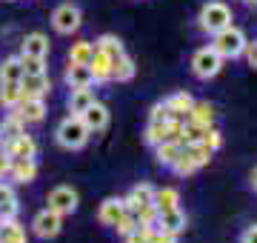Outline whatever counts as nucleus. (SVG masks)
Returning a JSON list of instances; mask_svg holds the SVG:
<instances>
[{"label": "nucleus", "mask_w": 257, "mask_h": 243, "mask_svg": "<svg viewBox=\"0 0 257 243\" xmlns=\"http://www.w3.org/2000/svg\"><path fill=\"white\" fill-rule=\"evenodd\" d=\"M89 138H92V132L86 129V123L80 120V114H69V117H63V120L57 123V129H55L57 146H63V149H69V152L83 149V146L89 143Z\"/></svg>", "instance_id": "nucleus-1"}, {"label": "nucleus", "mask_w": 257, "mask_h": 243, "mask_svg": "<svg viewBox=\"0 0 257 243\" xmlns=\"http://www.w3.org/2000/svg\"><path fill=\"white\" fill-rule=\"evenodd\" d=\"M246 43H248L246 35H243L237 26H226V29H220V32L211 35V49H214L223 60H237V57H243Z\"/></svg>", "instance_id": "nucleus-2"}, {"label": "nucleus", "mask_w": 257, "mask_h": 243, "mask_svg": "<svg viewBox=\"0 0 257 243\" xmlns=\"http://www.w3.org/2000/svg\"><path fill=\"white\" fill-rule=\"evenodd\" d=\"M197 26H200L206 35H214V32L231 26V9L223 0H209V3H203L200 15H197Z\"/></svg>", "instance_id": "nucleus-3"}, {"label": "nucleus", "mask_w": 257, "mask_h": 243, "mask_svg": "<svg viewBox=\"0 0 257 243\" xmlns=\"http://www.w3.org/2000/svg\"><path fill=\"white\" fill-rule=\"evenodd\" d=\"M223 72V57L211 46H203L192 55V75L197 80H211Z\"/></svg>", "instance_id": "nucleus-4"}, {"label": "nucleus", "mask_w": 257, "mask_h": 243, "mask_svg": "<svg viewBox=\"0 0 257 243\" xmlns=\"http://www.w3.org/2000/svg\"><path fill=\"white\" fill-rule=\"evenodd\" d=\"M52 26H55L57 35H74L83 26V12L74 3H60L52 12Z\"/></svg>", "instance_id": "nucleus-5"}, {"label": "nucleus", "mask_w": 257, "mask_h": 243, "mask_svg": "<svg viewBox=\"0 0 257 243\" xmlns=\"http://www.w3.org/2000/svg\"><path fill=\"white\" fill-rule=\"evenodd\" d=\"M46 203H49L52 212H57L60 217H66V215H74V212H77V206H80V195H77L72 186H55L52 192H49Z\"/></svg>", "instance_id": "nucleus-6"}, {"label": "nucleus", "mask_w": 257, "mask_h": 243, "mask_svg": "<svg viewBox=\"0 0 257 243\" xmlns=\"http://www.w3.org/2000/svg\"><path fill=\"white\" fill-rule=\"evenodd\" d=\"M60 229H63V217L57 215V212H52V209H40L35 215V220H32V232L40 237V240H52V237H57L60 234Z\"/></svg>", "instance_id": "nucleus-7"}, {"label": "nucleus", "mask_w": 257, "mask_h": 243, "mask_svg": "<svg viewBox=\"0 0 257 243\" xmlns=\"http://www.w3.org/2000/svg\"><path fill=\"white\" fill-rule=\"evenodd\" d=\"M12 112L18 114L23 123H40L46 117V100L43 97H23Z\"/></svg>", "instance_id": "nucleus-8"}, {"label": "nucleus", "mask_w": 257, "mask_h": 243, "mask_svg": "<svg viewBox=\"0 0 257 243\" xmlns=\"http://www.w3.org/2000/svg\"><path fill=\"white\" fill-rule=\"evenodd\" d=\"M155 229H163V232L180 237V234L186 232V212L180 206H177V209H169V212H157Z\"/></svg>", "instance_id": "nucleus-9"}, {"label": "nucleus", "mask_w": 257, "mask_h": 243, "mask_svg": "<svg viewBox=\"0 0 257 243\" xmlns=\"http://www.w3.org/2000/svg\"><path fill=\"white\" fill-rule=\"evenodd\" d=\"M3 152L9 155L12 160H20V158H37V143L32 135H20V138H15V141H6L3 143Z\"/></svg>", "instance_id": "nucleus-10"}, {"label": "nucleus", "mask_w": 257, "mask_h": 243, "mask_svg": "<svg viewBox=\"0 0 257 243\" xmlns=\"http://www.w3.org/2000/svg\"><path fill=\"white\" fill-rule=\"evenodd\" d=\"M126 212L128 209H126V200H123V197H106L100 203V209H97V220H100L103 226H114Z\"/></svg>", "instance_id": "nucleus-11"}, {"label": "nucleus", "mask_w": 257, "mask_h": 243, "mask_svg": "<svg viewBox=\"0 0 257 243\" xmlns=\"http://www.w3.org/2000/svg\"><path fill=\"white\" fill-rule=\"evenodd\" d=\"M23 97H46L52 92V83H49V75H23L18 80Z\"/></svg>", "instance_id": "nucleus-12"}, {"label": "nucleus", "mask_w": 257, "mask_h": 243, "mask_svg": "<svg viewBox=\"0 0 257 243\" xmlns=\"http://www.w3.org/2000/svg\"><path fill=\"white\" fill-rule=\"evenodd\" d=\"M49 49H52V43H49L46 35H43V32H32V35H26L23 43H20V55H26V57H49Z\"/></svg>", "instance_id": "nucleus-13"}, {"label": "nucleus", "mask_w": 257, "mask_h": 243, "mask_svg": "<svg viewBox=\"0 0 257 243\" xmlns=\"http://www.w3.org/2000/svg\"><path fill=\"white\" fill-rule=\"evenodd\" d=\"M80 120L86 123V129L89 132H103L106 126H109V109H106L100 100H94L92 106L80 114Z\"/></svg>", "instance_id": "nucleus-14"}, {"label": "nucleus", "mask_w": 257, "mask_h": 243, "mask_svg": "<svg viewBox=\"0 0 257 243\" xmlns=\"http://www.w3.org/2000/svg\"><path fill=\"white\" fill-rule=\"evenodd\" d=\"M123 200H126L128 212H135V215H138L140 206H149L152 200H155V186H152V183H138V186H132V192H128Z\"/></svg>", "instance_id": "nucleus-15"}, {"label": "nucleus", "mask_w": 257, "mask_h": 243, "mask_svg": "<svg viewBox=\"0 0 257 243\" xmlns=\"http://www.w3.org/2000/svg\"><path fill=\"white\" fill-rule=\"evenodd\" d=\"M66 86L69 89H89V86H94L92 69L83 63H69V69H66Z\"/></svg>", "instance_id": "nucleus-16"}, {"label": "nucleus", "mask_w": 257, "mask_h": 243, "mask_svg": "<svg viewBox=\"0 0 257 243\" xmlns=\"http://www.w3.org/2000/svg\"><path fill=\"white\" fill-rule=\"evenodd\" d=\"M20 212L18 206V195H15V189L9 186V183H3L0 180V223L3 220H15Z\"/></svg>", "instance_id": "nucleus-17"}, {"label": "nucleus", "mask_w": 257, "mask_h": 243, "mask_svg": "<svg viewBox=\"0 0 257 243\" xmlns=\"http://www.w3.org/2000/svg\"><path fill=\"white\" fill-rule=\"evenodd\" d=\"M9 178L15 183H32L37 178V163L35 158H20V160H12L9 166Z\"/></svg>", "instance_id": "nucleus-18"}, {"label": "nucleus", "mask_w": 257, "mask_h": 243, "mask_svg": "<svg viewBox=\"0 0 257 243\" xmlns=\"http://www.w3.org/2000/svg\"><path fill=\"white\" fill-rule=\"evenodd\" d=\"M135 60L123 52V55L111 57V80H117V83H128L132 77H135Z\"/></svg>", "instance_id": "nucleus-19"}, {"label": "nucleus", "mask_w": 257, "mask_h": 243, "mask_svg": "<svg viewBox=\"0 0 257 243\" xmlns=\"http://www.w3.org/2000/svg\"><path fill=\"white\" fill-rule=\"evenodd\" d=\"M94 100H97V97H94L92 86H89V89H72V92H69V100H66V106H69V112H72V114H83Z\"/></svg>", "instance_id": "nucleus-20"}, {"label": "nucleus", "mask_w": 257, "mask_h": 243, "mask_svg": "<svg viewBox=\"0 0 257 243\" xmlns=\"http://www.w3.org/2000/svg\"><path fill=\"white\" fill-rule=\"evenodd\" d=\"M186 117L197 126H203V129H209V126H214V106L209 100H194V106L189 109Z\"/></svg>", "instance_id": "nucleus-21"}, {"label": "nucleus", "mask_w": 257, "mask_h": 243, "mask_svg": "<svg viewBox=\"0 0 257 243\" xmlns=\"http://www.w3.org/2000/svg\"><path fill=\"white\" fill-rule=\"evenodd\" d=\"M89 69H92L94 83H109L111 80V57H106L103 52H97V49H94L92 60H89Z\"/></svg>", "instance_id": "nucleus-22"}, {"label": "nucleus", "mask_w": 257, "mask_h": 243, "mask_svg": "<svg viewBox=\"0 0 257 243\" xmlns=\"http://www.w3.org/2000/svg\"><path fill=\"white\" fill-rule=\"evenodd\" d=\"M180 146H183L180 141H163V143H157V146H155L157 163H160V166H166V169H172V163H175L177 155H180Z\"/></svg>", "instance_id": "nucleus-23"}, {"label": "nucleus", "mask_w": 257, "mask_h": 243, "mask_svg": "<svg viewBox=\"0 0 257 243\" xmlns=\"http://www.w3.org/2000/svg\"><path fill=\"white\" fill-rule=\"evenodd\" d=\"M155 209L157 212H169V209H177L180 206V192L172 186H166V189H155Z\"/></svg>", "instance_id": "nucleus-24"}, {"label": "nucleus", "mask_w": 257, "mask_h": 243, "mask_svg": "<svg viewBox=\"0 0 257 243\" xmlns=\"http://www.w3.org/2000/svg\"><path fill=\"white\" fill-rule=\"evenodd\" d=\"M166 106L172 109V114H175V117H186V114H189V109L194 106V97L189 92H175V94H169V97H166Z\"/></svg>", "instance_id": "nucleus-25"}, {"label": "nucleus", "mask_w": 257, "mask_h": 243, "mask_svg": "<svg viewBox=\"0 0 257 243\" xmlns=\"http://www.w3.org/2000/svg\"><path fill=\"white\" fill-rule=\"evenodd\" d=\"M26 132V123L20 120L15 112H9L6 117H3V123H0V138H3V143L6 141H15V138H20Z\"/></svg>", "instance_id": "nucleus-26"}, {"label": "nucleus", "mask_w": 257, "mask_h": 243, "mask_svg": "<svg viewBox=\"0 0 257 243\" xmlns=\"http://www.w3.org/2000/svg\"><path fill=\"white\" fill-rule=\"evenodd\" d=\"M23 77V63H20V55L15 57H6L0 63V83H18Z\"/></svg>", "instance_id": "nucleus-27"}, {"label": "nucleus", "mask_w": 257, "mask_h": 243, "mask_svg": "<svg viewBox=\"0 0 257 243\" xmlns=\"http://www.w3.org/2000/svg\"><path fill=\"white\" fill-rule=\"evenodd\" d=\"M183 155L192 160L197 169H200V166H206V163L211 160V155H214V152H211L209 146L200 141V143H183Z\"/></svg>", "instance_id": "nucleus-28"}, {"label": "nucleus", "mask_w": 257, "mask_h": 243, "mask_svg": "<svg viewBox=\"0 0 257 243\" xmlns=\"http://www.w3.org/2000/svg\"><path fill=\"white\" fill-rule=\"evenodd\" d=\"M94 49L103 52L106 57H117V55L126 52V49H123V40H120L117 35H100V38L94 40Z\"/></svg>", "instance_id": "nucleus-29"}, {"label": "nucleus", "mask_w": 257, "mask_h": 243, "mask_svg": "<svg viewBox=\"0 0 257 243\" xmlns=\"http://www.w3.org/2000/svg\"><path fill=\"white\" fill-rule=\"evenodd\" d=\"M92 55H94V43L92 40H77V43H72V49H69V63L89 66Z\"/></svg>", "instance_id": "nucleus-30"}, {"label": "nucleus", "mask_w": 257, "mask_h": 243, "mask_svg": "<svg viewBox=\"0 0 257 243\" xmlns=\"http://www.w3.org/2000/svg\"><path fill=\"white\" fill-rule=\"evenodd\" d=\"M20 100H23V92H20L18 83H0V109L12 112Z\"/></svg>", "instance_id": "nucleus-31"}, {"label": "nucleus", "mask_w": 257, "mask_h": 243, "mask_svg": "<svg viewBox=\"0 0 257 243\" xmlns=\"http://www.w3.org/2000/svg\"><path fill=\"white\" fill-rule=\"evenodd\" d=\"M20 63H23V75H46V57L20 55Z\"/></svg>", "instance_id": "nucleus-32"}, {"label": "nucleus", "mask_w": 257, "mask_h": 243, "mask_svg": "<svg viewBox=\"0 0 257 243\" xmlns=\"http://www.w3.org/2000/svg\"><path fill=\"white\" fill-rule=\"evenodd\" d=\"M114 229H117V234H120V237H126V234H132L135 229H140L138 215H135V212H126V215L120 217L117 223H114Z\"/></svg>", "instance_id": "nucleus-33"}, {"label": "nucleus", "mask_w": 257, "mask_h": 243, "mask_svg": "<svg viewBox=\"0 0 257 243\" xmlns=\"http://www.w3.org/2000/svg\"><path fill=\"white\" fill-rule=\"evenodd\" d=\"M172 172H175V175H180V178H189V175H194V172H197V166H194L192 160L183 155V146H180V155H177V160L172 163Z\"/></svg>", "instance_id": "nucleus-34"}, {"label": "nucleus", "mask_w": 257, "mask_h": 243, "mask_svg": "<svg viewBox=\"0 0 257 243\" xmlns=\"http://www.w3.org/2000/svg\"><path fill=\"white\" fill-rule=\"evenodd\" d=\"M203 143H206L211 152H217V149L223 146V135L214 129V126H209V129H206V135H203Z\"/></svg>", "instance_id": "nucleus-35"}, {"label": "nucleus", "mask_w": 257, "mask_h": 243, "mask_svg": "<svg viewBox=\"0 0 257 243\" xmlns=\"http://www.w3.org/2000/svg\"><path fill=\"white\" fill-rule=\"evenodd\" d=\"M149 234H152V226H140V229H135L132 234H126L123 243H149Z\"/></svg>", "instance_id": "nucleus-36"}, {"label": "nucleus", "mask_w": 257, "mask_h": 243, "mask_svg": "<svg viewBox=\"0 0 257 243\" xmlns=\"http://www.w3.org/2000/svg\"><path fill=\"white\" fill-rule=\"evenodd\" d=\"M172 117H175V114H172V109H169L166 100H163V103H155V106H152V117H149V120H172Z\"/></svg>", "instance_id": "nucleus-37"}, {"label": "nucleus", "mask_w": 257, "mask_h": 243, "mask_svg": "<svg viewBox=\"0 0 257 243\" xmlns=\"http://www.w3.org/2000/svg\"><path fill=\"white\" fill-rule=\"evenodd\" d=\"M243 55H246L248 66H251V69H257V40H251V43H246V49H243Z\"/></svg>", "instance_id": "nucleus-38"}, {"label": "nucleus", "mask_w": 257, "mask_h": 243, "mask_svg": "<svg viewBox=\"0 0 257 243\" xmlns=\"http://www.w3.org/2000/svg\"><path fill=\"white\" fill-rule=\"evenodd\" d=\"M237 243H257V223L246 226V229H243V234H240V240H237Z\"/></svg>", "instance_id": "nucleus-39"}, {"label": "nucleus", "mask_w": 257, "mask_h": 243, "mask_svg": "<svg viewBox=\"0 0 257 243\" xmlns=\"http://www.w3.org/2000/svg\"><path fill=\"white\" fill-rule=\"evenodd\" d=\"M9 166H12V158H9L3 149H0V180L9 178Z\"/></svg>", "instance_id": "nucleus-40"}, {"label": "nucleus", "mask_w": 257, "mask_h": 243, "mask_svg": "<svg viewBox=\"0 0 257 243\" xmlns=\"http://www.w3.org/2000/svg\"><path fill=\"white\" fill-rule=\"evenodd\" d=\"M248 186H251V192H257V166L248 172Z\"/></svg>", "instance_id": "nucleus-41"}, {"label": "nucleus", "mask_w": 257, "mask_h": 243, "mask_svg": "<svg viewBox=\"0 0 257 243\" xmlns=\"http://www.w3.org/2000/svg\"><path fill=\"white\" fill-rule=\"evenodd\" d=\"M246 3H248V6H257V0H246Z\"/></svg>", "instance_id": "nucleus-42"}, {"label": "nucleus", "mask_w": 257, "mask_h": 243, "mask_svg": "<svg viewBox=\"0 0 257 243\" xmlns=\"http://www.w3.org/2000/svg\"><path fill=\"white\" fill-rule=\"evenodd\" d=\"M0 149H3V138H0Z\"/></svg>", "instance_id": "nucleus-43"}]
</instances>
